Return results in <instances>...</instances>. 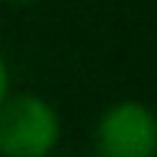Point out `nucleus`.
I'll list each match as a JSON object with an SVG mask.
<instances>
[{
	"label": "nucleus",
	"instance_id": "obj_3",
	"mask_svg": "<svg viewBox=\"0 0 157 157\" xmlns=\"http://www.w3.org/2000/svg\"><path fill=\"white\" fill-rule=\"evenodd\" d=\"M6 99V64H3V55H0V103Z\"/></svg>",
	"mask_w": 157,
	"mask_h": 157
},
{
	"label": "nucleus",
	"instance_id": "obj_2",
	"mask_svg": "<svg viewBox=\"0 0 157 157\" xmlns=\"http://www.w3.org/2000/svg\"><path fill=\"white\" fill-rule=\"evenodd\" d=\"M99 157H154L157 154V116L144 103H116L96 125Z\"/></svg>",
	"mask_w": 157,
	"mask_h": 157
},
{
	"label": "nucleus",
	"instance_id": "obj_1",
	"mask_svg": "<svg viewBox=\"0 0 157 157\" xmlns=\"http://www.w3.org/2000/svg\"><path fill=\"white\" fill-rule=\"evenodd\" d=\"M58 141V116L45 99L23 93L0 103V154L45 157Z\"/></svg>",
	"mask_w": 157,
	"mask_h": 157
},
{
	"label": "nucleus",
	"instance_id": "obj_4",
	"mask_svg": "<svg viewBox=\"0 0 157 157\" xmlns=\"http://www.w3.org/2000/svg\"><path fill=\"white\" fill-rule=\"evenodd\" d=\"M16 3H26V0H16Z\"/></svg>",
	"mask_w": 157,
	"mask_h": 157
}]
</instances>
